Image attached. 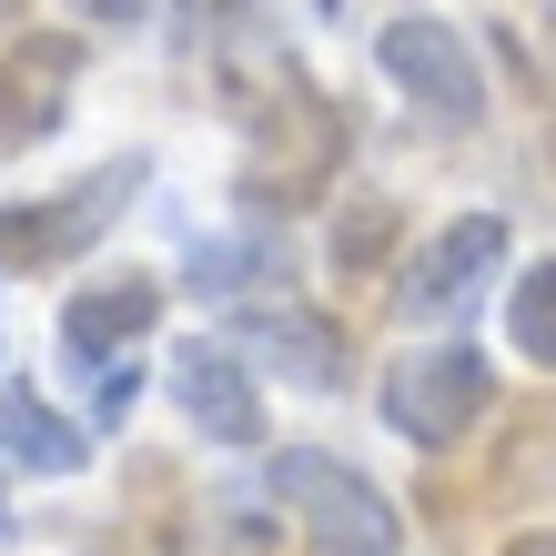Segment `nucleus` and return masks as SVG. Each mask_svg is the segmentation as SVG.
Here are the masks:
<instances>
[{
  "mask_svg": "<svg viewBox=\"0 0 556 556\" xmlns=\"http://www.w3.org/2000/svg\"><path fill=\"white\" fill-rule=\"evenodd\" d=\"M253 122V152H243V203H264V213H293V203H314L324 182H334V162H344V112L324 102V91L304 81H274L264 102L243 112Z\"/></svg>",
  "mask_w": 556,
  "mask_h": 556,
  "instance_id": "f257e3e1",
  "label": "nucleus"
},
{
  "mask_svg": "<svg viewBox=\"0 0 556 556\" xmlns=\"http://www.w3.org/2000/svg\"><path fill=\"white\" fill-rule=\"evenodd\" d=\"M274 496H283V516H304L314 556H395L405 546L384 485L365 466H344V455H324V445H283L274 455Z\"/></svg>",
  "mask_w": 556,
  "mask_h": 556,
  "instance_id": "f03ea898",
  "label": "nucleus"
},
{
  "mask_svg": "<svg viewBox=\"0 0 556 556\" xmlns=\"http://www.w3.org/2000/svg\"><path fill=\"white\" fill-rule=\"evenodd\" d=\"M152 173L142 152H122L102 162L91 182H72L61 203H21V213H0V274H51V264H72V253H91L112 233V213L132 203V182Z\"/></svg>",
  "mask_w": 556,
  "mask_h": 556,
  "instance_id": "7ed1b4c3",
  "label": "nucleus"
},
{
  "mask_svg": "<svg viewBox=\"0 0 556 556\" xmlns=\"http://www.w3.org/2000/svg\"><path fill=\"white\" fill-rule=\"evenodd\" d=\"M485 395H496V375H485L476 344H435V354H405L395 375H384V425H395L405 445H455L466 425L485 415Z\"/></svg>",
  "mask_w": 556,
  "mask_h": 556,
  "instance_id": "20e7f679",
  "label": "nucleus"
},
{
  "mask_svg": "<svg viewBox=\"0 0 556 556\" xmlns=\"http://www.w3.org/2000/svg\"><path fill=\"white\" fill-rule=\"evenodd\" d=\"M375 61L395 72L425 112L445 122V132H466V122H485V72H476V51H466V30H445V21H395L375 41Z\"/></svg>",
  "mask_w": 556,
  "mask_h": 556,
  "instance_id": "39448f33",
  "label": "nucleus"
},
{
  "mask_svg": "<svg viewBox=\"0 0 556 556\" xmlns=\"http://www.w3.org/2000/svg\"><path fill=\"white\" fill-rule=\"evenodd\" d=\"M496 264H506V223H496V213H466V223H445V233L415 253V274L395 283V304H405L415 324H455V314L485 293V274H496Z\"/></svg>",
  "mask_w": 556,
  "mask_h": 556,
  "instance_id": "423d86ee",
  "label": "nucleus"
},
{
  "mask_svg": "<svg viewBox=\"0 0 556 556\" xmlns=\"http://www.w3.org/2000/svg\"><path fill=\"white\" fill-rule=\"evenodd\" d=\"M81 81V41L72 30H30L0 51V152H30L41 132H61V102Z\"/></svg>",
  "mask_w": 556,
  "mask_h": 556,
  "instance_id": "0eeeda50",
  "label": "nucleus"
},
{
  "mask_svg": "<svg viewBox=\"0 0 556 556\" xmlns=\"http://www.w3.org/2000/svg\"><path fill=\"white\" fill-rule=\"evenodd\" d=\"M233 344L264 354V365H274L283 384H304V395H334V384H344V334H334L314 304H293V293L233 304Z\"/></svg>",
  "mask_w": 556,
  "mask_h": 556,
  "instance_id": "6e6552de",
  "label": "nucleus"
},
{
  "mask_svg": "<svg viewBox=\"0 0 556 556\" xmlns=\"http://www.w3.org/2000/svg\"><path fill=\"white\" fill-rule=\"evenodd\" d=\"M173 405L213 445H264V395L243 375V344H182L173 354Z\"/></svg>",
  "mask_w": 556,
  "mask_h": 556,
  "instance_id": "1a4fd4ad",
  "label": "nucleus"
},
{
  "mask_svg": "<svg viewBox=\"0 0 556 556\" xmlns=\"http://www.w3.org/2000/svg\"><path fill=\"white\" fill-rule=\"evenodd\" d=\"M152 314H162V283H142V274L91 283V293H72V314H61V344H72L81 365H112L122 344L152 334Z\"/></svg>",
  "mask_w": 556,
  "mask_h": 556,
  "instance_id": "9d476101",
  "label": "nucleus"
},
{
  "mask_svg": "<svg viewBox=\"0 0 556 556\" xmlns=\"http://www.w3.org/2000/svg\"><path fill=\"white\" fill-rule=\"evenodd\" d=\"M0 455H11V466H30V476H81L91 435H81L61 405H41L30 384H0Z\"/></svg>",
  "mask_w": 556,
  "mask_h": 556,
  "instance_id": "9b49d317",
  "label": "nucleus"
},
{
  "mask_svg": "<svg viewBox=\"0 0 556 556\" xmlns=\"http://www.w3.org/2000/svg\"><path fill=\"white\" fill-rule=\"evenodd\" d=\"M264 283L283 293V253L264 233H213V243H192V293L203 304H264Z\"/></svg>",
  "mask_w": 556,
  "mask_h": 556,
  "instance_id": "f8f14e48",
  "label": "nucleus"
},
{
  "mask_svg": "<svg viewBox=\"0 0 556 556\" xmlns=\"http://www.w3.org/2000/svg\"><path fill=\"white\" fill-rule=\"evenodd\" d=\"M506 334H516V354H527V365L556 375V253L516 274V293H506Z\"/></svg>",
  "mask_w": 556,
  "mask_h": 556,
  "instance_id": "ddd939ff",
  "label": "nucleus"
},
{
  "mask_svg": "<svg viewBox=\"0 0 556 556\" xmlns=\"http://www.w3.org/2000/svg\"><path fill=\"white\" fill-rule=\"evenodd\" d=\"M384 253H395V203H354V213H334V274H375Z\"/></svg>",
  "mask_w": 556,
  "mask_h": 556,
  "instance_id": "4468645a",
  "label": "nucleus"
},
{
  "mask_svg": "<svg viewBox=\"0 0 556 556\" xmlns=\"http://www.w3.org/2000/svg\"><path fill=\"white\" fill-rule=\"evenodd\" d=\"M91 375H102V395H91V405H102V425H122V415H132V395H142V375H132V365H122V375L91 365Z\"/></svg>",
  "mask_w": 556,
  "mask_h": 556,
  "instance_id": "2eb2a0df",
  "label": "nucleus"
},
{
  "mask_svg": "<svg viewBox=\"0 0 556 556\" xmlns=\"http://www.w3.org/2000/svg\"><path fill=\"white\" fill-rule=\"evenodd\" d=\"M81 11H91V21H122V30H132V21H142V0H81Z\"/></svg>",
  "mask_w": 556,
  "mask_h": 556,
  "instance_id": "dca6fc26",
  "label": "nucleus"
},
{
  "mask_svg": "<svg viewBox=\"0 0 556 556\" xmlns=\"http://www.w3.org/2000/svg\"><path fill=\"white\" fill-rule=\"evenodd\" d=\"M192 21H233V11H253V0H182Z\"/></svg>",
  "mask_w": 556,
  "mask_h": 556,
  "instance_id": "f3484780",
  "label": "nucleus"
},
{
  "mask_svg": "<svg viewBox=\"0 0 556 556\" xmlns=\"http://www.w3.org/2000/svg\"><path fill=\"white\" fill-rule=\"evenodd\" d=\"M536 21H546V61H556V0H536Z\"/></svg>",
  "mask_w": 556,
  "mask_h": 556,
  "instance_id": "a211bd4d",
  "label": "nucleus"
}]
</instances>
